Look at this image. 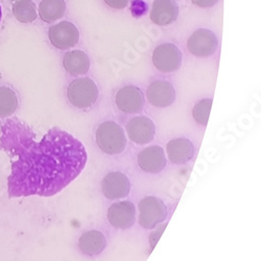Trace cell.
Masks as SVG:
<instances>
[{
  "instance_id": "6da1fadb",
  "label": "cell",
  "mask_w": 261,
  "mask_h": 261,
  "mask_svg": "<svg viewBox=\"0 0 261 261\" xmlns=\"http://www.w3.org/2000/svg\"><path fill=\"white\" fill-rule=\"evenodd\" d=\"M0 148L12 159L11 198L51 197L76 179L87 162L83 143L72 135L55 127L37 141L33 130L16 119L2 125Z\"/></svg>"
},
{
  "instance_id": "7a4b0ae2",
  "label": "cell",
  "mask_w": 261,
  "mask_h": 261,
  "mask_svg": "<svg viewBox=\"0 0 261 261\" xmlns=\"http://www.w3.org/2000/svg\"><path fill=\"white\" fill-rule=\"evenodd\" d=\"M96 143L106 154L118 155L126 146L123 128L115 121L102 122L96 129Z\"/></svg>"
},
{
  "instance_id": "3957f363",
  "label": "cell",
  "mask_w": 261,
  "mask_h": 261,
  "mask_svg": "<svg viewBox=\"0 0 261 261\" xmlns=\"http://www.w3.org/2000/svg\"><path fill=\"white\" fill-rule=\"evenodd\" d=\"M98 93L95 82L89 77H81L72 81L67 89L70 103L79 109L91 108L96 102Z\"/></svg>"
},
{
  "instance_id": "277c9868",
  "label": "cell",
  "mask_w": 261,
  "mask_h": 261,
  "mask_svg": "<svg viewBox=\"0 0 261 261\" xmlns=\"http://www.w3.org/2000/svg\"><path fill=\"white\" fill-rule=\"evenodd\" d=\"M139 225L145 229H154L164 222L167 216V208L156 197L144 198L139 203Z\"/></svg>"
},
{
  "instance_id": "5b68a950",
  "label": "cell",
  "mask_w": 261,
  "mask_h": 261,
  "mask_svg": "<svg viewBox=\"0 0 261 261\" xmlns=\"http://www.w3.org/2000/svg\"><path fill=\"white\" fill-rule=\"evenodd\" d=\"M153 63L154 66L161 72H175L182 65V53L172 43H164L155 48Z\"/></svg>"
},
{
  "instance_id": "8992f818",
  "label": "cell",
  "mask_w": 261,
  "mask_h": 261,
  "mask_svg": "<svg viewBox=\"0 0 261 261\" xmlns=\"http://www.w3.org/2000/svg\"><path fill=\"white\" fill-rule=\"evenodd\" d=\"M219 47V40L215 34L207 29L194 32L187 41V48L191 55L198 58H208L215 54Z\"/></svg>"
},
{
  "instance_id": "52a82bcc",
  "label": "cell",
  "mask_w": 261,
  "mask_h": 261,
  "mask_svg": "<svg viewBox=\"0 0 261 261\" xmlns=\"http://www.w3.org/2000/svg\"><path fill=\"white\" fill-rule=\"evenodd\" d=\"M48 39L51 45L56 48L66 50L77 44L80 33L73 23L68 22V21H62L48 30Z\"/></svg>"
},
{
  "instance_id": "ba28073f",
  "label": "cell",
  "mask_w": 261,
  "mask_h": 261,
  "mask_svg": "<svg viewBox=\"0 0 261 261\" xmlns=\"http://www.w3.org/2000/svg\"><path fill=\"white\" fill-rule=\"evenodd\" d=\"M155 124L146 116H137L130 119L126 124L128 138L137 144H147L155 137Z\"/></svg>"
},
{
  "instance_id": "9c48e42d",
  "label": "cell",
  "mask_w": 261,
  "mask_h": 261,
  "mask_svg": "<svg viewBox=\"0 0 261 261\" xmlns=\"http://www.w3.org/2000/svg\"><path fill=\"white\" fill-rule=\"evenodd\" d=\"M115 102L121 112L135 114L143 109L144 96L138 87L125 86L117 92Z\"/></svg>"
},
{
  "instance_id": "30bf717a",
  "label": "cell",
  "mask_w": 261,
  "mask_h": 261,
  "mask_svg": "<svg viewBox=\"0 0 261 261\" xmlns=\"http://www.w3.org/2000/svg\"><path fill=\"white\" fill-rule=\"evenodd\" d=\"M130 185L127 177L122 172L113 171L108 173L101 182V190L109 200H118L127 197Z\"/></svg>"
},
{
  "instance_id": "8fae6325",
  "label": "cell",
  "mask_w": 261,
  "mask_h": 261,
  "mask_svg": "<svg viewBox=\"0 0 261 261\" xmlns=\"http://www.w3.org/2000/svg\"><path fill=\"white\" fill-rule=\"evenodd\" d=\"M108 220L117 229L125 230L132 227L136 220V209L130 202H118L108 210Z\"/></svg>"
},
{
  "instance_id": "7c38bea8",
  "label": "cell",
  "mask_w": 261,
  "mask_h": 261,
  "mask_svg": "<svg viewBox=\"0 0 261 261\" xmlns=\"http://www.w3.org/2000/svg\"><path fill=\"white\" fill-rule=\"evenodd\" d=\"M149 103L156 108H166L176 100V90L167 81H155L149 85L146 91Z\"/></svg>"
},
{
  "instance_id": "4fadbf2b",
  "label": "cell",
  "mask_w": 261,
  "mask_h": 261,
  "mask_svg": "<svg viewBox=\"0 0 261 261\" xmlns=\"http://www.w3.org/2000/svg\"><path fill=\"white\" fill-rule=\"evenodd\" d=\"M179 16V7L175 0H155L151 6L149 18L151 22L167 27L175 22Z\"/></svg>"
},
{
  "instance_id": "5bb4252c",
  "label": "cell",
  "mask_w": 261,
  "mask_h": 261,
  "mask_svg": "<svg viewBox=\"0 0 261 261\" xmlns=\"http://www.w3.org/2000/svg\"><path fill=\"white\" fill-rule=\"evenodd\" d=\"M139 167L149 173L161 172L166 165V158L162 147L153 145L141 150L138 155Z\"/></svg>"
},
{
  "instance_id": "9a60e30c",
  "label": "cell",
  "mask_w": 261,
  "mask_h": 261,
  "mask_svg": "<svg viewBox=\"0 0 261 261\" xmlns=\"http://www.w3.org/2000/svg\"><path fill=\"white\" fill-rule=\"evenodd\" d=\"M168 159L175 164H185L194 156L193 143L185 138H176L168 142L167 147Z\"/></svg>"
},
{
  "instance_id": "2e32d148",
  "label": "cell",
  "mask_w": 261,
  "mask_h": 261,
  "mask_svg": "<svg viewBox=\"0 0 261 261\" xmlns=\"http://www.w3.org/2000/svg\"><path fill=\"white\" fill-rule=\"evenodd\" d=\"M63 66L71 75H84L90 69V59L82 50L68 51L64 56Z\"/></svg>"
},
{
  "instance_id": "e0dca14e",
  "label": "cell",
  "mask_w": 261,
  "mask_h": 261,
  "mask_svg": "<svg viewBox=\"0 0 261 261\" xmlns=\"http://www.w3.org/2000/svg\"><path fill=\"white\" fill-rule=\"evenodd\" d=\"M107 245L106 237L99 231L93 230L83 234L79 241L80 250L89 256L100 254Z\"/></svg>"
},
{
  "instance_id": "ac0fdd59",
  "label": "cell",
  "mask_w": 261,
  "mask_h": 261,
  "mask_svg": "<svg viewBox=\"0 0 261 261\" xmlns=\"http://www.w3.org/2000/svg\"><path fill=\"white\" fill-rule=\"evenodd\" d=\"M66 4L64 0H42L39 6V16L42 21L51 23L64 17Z\"/></svg>"
},
{
  "instance_id": "d6986e66",
  "label": "cell",
  "mask_w": 261,
  "mask_h": 261,
  "mask_svg": "<svg viewBox=\"0 0 261 261\" xmlns=\"http://www.w3.org/2000/svg\"><path fill=\"white\" fill-rule=\"evenodd\" d=\"M14 17L21 23H32L37 19V6L33 0H18L12 9Z\"/></svg>"
},
{
  "instance_id": "ffe728a7",
  "label": "cell",
  "mask_w": 261,
  "mask_h": 261,
  "mask_svg": "<svg viewBox=\"0 0 261 261\" xmlns=\"http://www.w3.org/2000/svg\"><path fill=\"white\" fill-rule=\"evenodd\" d=\"M18 108V97L8 87H0V117L6 118L13 115Z\"/></svg>"
},
{
  "instance_id": "44dd1931",
  "label": "cell",
  "mask_w": 261,
  "mask_h": 261,
  "mask_svg": "<svg viewBox=\"0 0 261 261\" xmlns=\"http://www.w3.org/2000/svg\"><path fill=\"white\" fill-rule=\"evenodd\" d=\"M211 107H212V99L210 98H205L195 103L192 110V116L194 120L200 124L206 125L208 123Z\"/></svg>"
},
{
  "instance_id": "7402d4cb",
  "label": "cell",
  "mask_w": 261,
  "mask_h": 261,
  "mask_svg": "<svg viewBox=\"0 0 261 261\" xmlns=\"http://www.w3.org/2000/svg\"><path fill=\"white\" fill-rule=\"evenodd\" d=\"M129 0H105V3L112 9L115 10H122L124 9Z\"/></svg>"
},
{
  "instance_id": "603a6c76",
  "label": "cell",
  "mask_w": 261,
  "mask_h": 261,
  "mask_svg": "<svg viewBox=\"0 0 261 261\" xmlns=\"http://www.w3.org/2000/svg\"><path fill=\"white\" fill-rule=\"evenodd\" d=\"M191 3L199 8L209 9L219 3V0H191Z\"/></svg>"
},
{
  "instance_id": "cb8c5ba5",
  "label": "cell",
  "mask_w": 261,
  "mask_h": 261,
  "mask_svg": "<svg viewBox=\"0 0 261 261\" xmlns=\"http://www.w3.org/2000/svg\"><path fill=\"white\" fill-rule=\"evenodd\" d=\"M2 17H3V10H2V6H0V21H2Z\"/></svg>"
},
{
  "instance_id": "d4e9b609",
  "label": "cell",
  "mask_w": 261,
  "mask_h": 261,
  "mask_svg": "<svg viewBox=\"0 0 261 261\" xmlns=\"http://www.w3.org/2000/svg\"><path fill=\"white\" fill-rule=\"evenodd\" d=\"M2 125H3L2 122H0V134H2Z\"/></svg>"
},
{
  "instance_id": "484cf974",
  "label": "cell",
  "mask_w": 261,
  "mask_h": 261,
  "mask_svg": "<svg viewBox=\"0 0 261 261\" xmlns=\"http://www.w3.org/2000/svg\"><path fill=\"white\" fill-rule=\"evenodd\" d=\"M12 2H18V0H12Z\"/></svg>"
}]
</instances>
